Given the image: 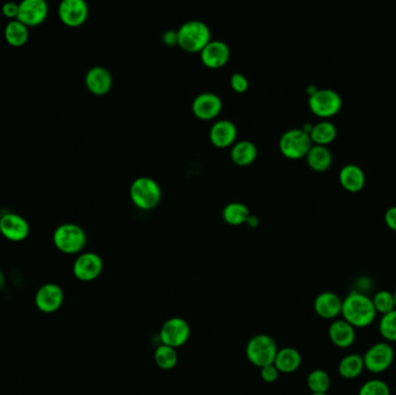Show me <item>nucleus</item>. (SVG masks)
<instances>
[{"label":"nucleus","instance_id":"obj_32","mask_svg":"<svg viewBox=\"0 0 396 395\" xmlns=\"http://www.w3.org/2000/svg\"><path fill=\"white\" fill-rule=\"evenodd\" d=\"M379 332L388 343L396 342V310L381 316Z\"/></svg>","mask_w":396,"mask_h":395},{"label":"nucleus","instance_id":"obj_34","mask_svg":"<svg viewBox=\"0 0 396 395\" xmlns=\"http://www.w3.org/2000/svg\"><path fill=\"white\" fill-rule=\"evenodd\" d=\"M231 86L235 92L244 93L249 87V82L242 73L237 72L232 74Z\"/></svg>","mask_w":396,"mask_h":395},{"label":"nucleus","instance_id":"obj_7","mask_svg":"<svg viewBox=\"0 0 396 395\" xmlns=\"http://www.w3.org/2000/svg\"><path fill=\"white\" fill-rule=\"evenodd\" d=\"M341 95L334 89H317L308 98V106L312 113L322 118L335 116L342 108Z\"/></svg>","mask_w":396,"mask_h":395},{"label":"nucleus","instance_id":"obj_21","mask_svg":"<svg viewBox=\"0 0 396 395\" xmlns=\"http://www.w3.org/2000/svg\"><path fill=\"white\" fill-rule=\"evenodd\" d=\"M339 184L350 193H358L365 186V174L357 165H346L339 175Z\"/></svg>","mask_w":396,"mask_h":395},{"label":"nucleus","instance_id":"obj_18","mask_svg":"<svg viewBox=\"0 0 396 395\" xmlns=\"http://www.w3.org/2000/svg\"><path fill=\"white\" fill-rule=\"evenodd\" d=\"M86 87L94 95H105L113 86V76L106 67H94L89 69L85 77Z\"/></svg>","mask_w":396,"mask_h":395},{"label":"nucleus","instance_id":"obj_20","mask_svg":"<svg viewBox=\"0 0 396 395\" xmlns=\"http://www.w3.org/2000/svg\"><path fill=\"white\" fill-rule=\"evenodd\" d=\"M328 336L337 348H350L356 341V328L346 320H335L329 326Z\"/></svg>","mask_w":396,"mask_h":395},{"label":"nucleus","instance_id":"obj_19","mask_svg":"<svg viewBox=\"0 0 396 395\" xmlns=\"http://www.w3.org/2000/svg\"><path fill=\"white\" fill-rule=\"evenodd\" d=\"M238 129L232 121L219 120L210 129V140L217 148H227L234 144Z\"/></svg>","mask_w":396,"mask_h":395},{"label":"nucleus","instance_id":"obj_9","mask_svg":"<svg viewBox=\"0 0 396 395\" xmlns=\"http://www.w3.org/2000/svg\"><path fill=\"white\" fill-rule=\"evenodd\" d=\"M191 338V326L182 318H171L160 329V340L162 345L171 348H180L187 343Z\"/></svg>","mask_w":396,"mask_h":395},{"label":"nucleus","instance_id":"obj_22","mask_svg":"<svg viewBox=\"0 0 396 395\" xmlns=\"http://www.w3.org/2000/svg\"><path fill=\"white\" fill-rule=\"evenodd\" d=\"M300 352L297 349L286 347L282 350L277 351L276 358H275V367L278 369L279 372L292 373L298 370L301 365Z\"/></svg>","mask_w":396,"mask_h":395},{"label":"nucleus","instance_id":"obj_5","mask_svg":"<svg viewBox=\"0 0 396 395\" xmlns=\"http://www.w3.org/2000/svg\"><path fill=\"white\" fill-rule=\"evenodd\" d=\"M277 345L271 336L259 334L248 341L246 355L249 362L255 367H262L273 364L276 358Z\"/></svg>","mask_w":396,"mask_h":395},{"label":"nucleus","instance_id":"obj_4","mask_svg":"<svg viewBox=\"0 0 396 395\" xmlns=\"http://www.w3.org/2000/svg\"><path fill=\"white\" fill-rule=\"evenodd\" d=\"M55 246L64 254L80 253L87 243L85 231L79 225L65 223L58 226L54 232Z\"/></svg>","mask_w":396,"mask_h":395},{"label":"nucleus","instance_id":"obj_26","mask_svg":"<svg viewBox=\"0 0 396 395\" xmlns=\"http://www.w3.org/2000/svg\"><path fill=\"white\" fill-rule=\"evenodd\" d=\"M365 370L364 360L358 354L348 355L339 364V376L344 379H356Z\"/></svg>","mask_w":396,"mask_h":395},{"label":"nucleus","instance_id":"obj_13","mask_svg":"<svg viewBox=\"0 0 396 395\" xmlns=\"http://www.w3.org/2000/svg\"><path fill=\"white\" fill-rule=\"evenodd\" d=\"M58 14L62 23L78 27L89 18V5L84 0H64L58 7Z\"/></svg>","mask_w":396,"mask_h":395},{"label":"nucleus","instance_id":"obj_33","mask_svg":"<svg viewBox=\"0 0 396 395\" xmlns=\"http://www.w3.org/2000/svg\"><path fill=\"white\" fill-rule=\"evenodd\" d=\"M358 395H390V389L384 380L371 379L363 384Z\"/></svg>","mask_w":396,"mask_h":395},{"label":"nucleus","instance_id":"obj_40","mask_svg":"<svg viewBox=\"0 0 396 395\" xmlns=\"http://www.w3.org/2000/svg\"><path fill=\"white\" fill-rule=\"evenodd\" d=\"M393 296H394V301H395V308H396V289L395 290H394Z\"/></svg>","mask_w":396,"mask_h":395},{"label":"nucleus","instance_id":"obj_41","mask_svg":"<svg viewBox=\"0 0 396 395\" xmlns=\"http://www.w3.org/2000/svg\"><path fill=\"white\" fill-rule=\"evenodd\" d=\"M311 395H329V394H327V393H319V394H314V393H312Z\"/></svg>","mask_w":396,"mask_h":395},{"label":"nucleus","instance_id":"obj_37","mask_svg":"<svg viewBox=\"0 0 396 395\" xmlns=\"http://www.w3.org/2000/svg\"><path fill=\"white\" fill-rule=\"evenodd\" d=\"M385 223L392 231L396 232V206H390V209L385 212Z\"/></svg>","mask_w":396,"mask_h":395},{"label":"nucleus","instance_id":"obj_30","mask_svg":"<svg viewBox=\"0 0 396 395\" xmlns=\"http://www.w3.org/2000/svg\"><path fill=\"white\" fill-rule=\"evenodd\" d=\"M330 377L326 371L317 370L312 371L307 377V386L308 389H311V392L314 394H319V393H327L328 389H330Z\"/></svg>","mask_w":396,"mask_h":395},{"label":"nucleus","instance_id":"obj_10","mask_svg":"<svg viewBox=\"0 0 396 395\" xmlns=\"http://www.w3.org/2000/svg\"><path fill=\"white\" fill-rule=\"evenodd\" d=\"M103 261L96 253L80 254L73 265V275L81 282H92L101 275Z\"/></svg>","mask_w":396,"mask_h":395},{"label":"nucleus","instance_id":"obj_28","mask_svg":"<svg viewBox=\"0 0 396 395\" xmlns=\"http://www.w3.org/2000/svg\"><path fill=\"white\" fill-rule=\"evenodd\" d=\"M251 216V212L244 203L232 202L228 203L227 206L222 210V218L230 225H242L247 223L248 218Z\"/></svg>","mask_w":396,"mask_h":395},{"label":"nucleus","instance_id":"obj_31","mask_svg":"<svg viewBox=\"0 0 396 395\" xmlns=\"http://www.w3.org/2000/svg\"><path fill=\"white\" fill-rule=\"evenodd\" d=\"M372 301H373V306L375 311H377V313H380L381 316H385V314L390 313L392 311L396 310L393 292H390V291H379V292L374 294Z\"/></svg>","mask_w":396,"mask_h":395},{"label":"nucleus","instance_id":"obj_29","mask_svg":"<svg viewBox=\"0 0 396 395\" xmlns=\"http://www.w3.org/2000/svg\"><path fill=\"white\" fill-rule=\"evenodd\" d=\"M154 360L162 370H171L178 364V352L176 349L171 348L169 345H159L154 352Z\"/></svg>","mask_w":396,"mask_h":395},{"label":"nucleus","instance_id":"obj_15","mask_svg":"<svg viewBox=\"0 0 396 395\" xmlns=\"http://www.w3.org/2000/svg\"><path fill=\"white\" fill-rule=\"evenodd\" d=\"M231 57V50L227 43L219 40L211 41L200 51V60L210 69H220L227 64Z\"/></svg>","mask_w":396,"mask_h":395},{"label":"nucleus","instance_id":"obj_36","mask_svg":"<svg viewBox=\"0 0 396 395\" xmlns=\"http://www.w3.org/2000/svg\"><path fill=\"white\" fill-rule=\"evenodd\" d=\"M4 16L10 19H18V14H19V4L9 1V3L4 4L3 6Z\"/></svg>","mask_w":396,"mask_h":395},{"label":"nucleus","instance_id":"obj_14","mask_svg":"<svg viewBox=\"0 0 396 395\" xmlns=\"http://www.w3.org/2000/svg\"><path fill=\"white\" fill-rule=\"evenodd\" d=\"M49 6L45 0H23L19 4L18 20L27 26H38L48 16Z\"/></svg>","mask_w":396,"mask_h":395},{"label":"nucleus","instance_id":"obj_38","mask_svg":"<svg viewBox=\"0 0 396 395\" xmlns=\"http://www.w3.org/2000/svg\"><path fill=\"white\" fill-rule=\"evenodd\" d=\"M162 41L167 45H178V30H166L162 35Z\"/></svg>","mask_w":396,"mask_h":395},{"label":"nucleus","instance_id":"obj_24","mask_svg":"<svg viewBox=\"0 0 396 395\" xmlns=\"http://www.w3.org/2000/svg\"><path fill=\"white\" fill-rule=\"evenodd\" d=\"M257 148L251 140H240L233 144L231 159L239 166H248L256 159Z\"/></svg>","mask_w":396,"mask_h":395},{"label":"nucleus","instance_id":"obj_2","mask_svg":"<svg viewBox=\"0 0 396 395\" xmlns=\"http://www.w3.org/2000/svg\"><path fill=\"white\" fill-rule=\"evenodd\" d=\"M210 41L209 26L200 20H189L178 29V45L188 52L203 50Z\"/></svg>","mask_w":396,"mask_h":395},{"label":"nucleus","instance_id":"obj_23","mask_svg":"<svg viewBox=\"0 0 396 395\" xmlns=\"http://www.w3.org/2000/svg\"><path fill=\"white\" fill-rule=\"evenodd\" d=\"M305 158L307 160L308 166L315 172L327 171L333 164V155L327 146H312Z\"/></svg>","mask_w":396,"mask_h":395},{"label":"nucleus","instance_id":"obj_1","mask_svg":"<svg viewBox=\"0 0 396 395\" xmlns=\"http://www.w3.org/2000/svg\"><path fill=\"white\" fill-rule=\"evenodd\" d=\"M341 314L352 327L365 328L374 323L378 313L371 298L358 291H351L343 299Z\"/></svg>","mask_w":396,"mask_h":395},{"label":"nucleus","instance_id":"obj_16","mask_svg":"<svg viewBox=\"0 0 396 395\" xmlns=\"http://www.w3.org/2000/svg\"><path fill=\"white\" fill-rule=\"evenodd\" d=\"M222 101L213 92H203L193 99V111L200 120H213L222 111Z\"/></svg>","mask_w":396,"mask_h":395},{"label":"nucleus","instance_id":"obj_11","mask_svg":"<svg viewBox=\"0 0 396 395\" xmlns=\"http://www.w3.org/2000/svg\"><path fill=\"white\" fill-rule=\"evenodd\" d=\"M64 303L63 289L55 283H47L38 289L35 296V305L42 313L57 312Z\"/></svg>","mask_w":396,"mask_h":395},{"label":"nucleus","instance_id":"obj_3","mask_svg":"<svg viewBox=\"0 0 396 395\" xmlns=\"http://www.w3.org/2000/svg\"><path fill=\"white\" fill-rule=\"evenodd\" d=\"M162 188L152 177H137L131 184L130 197L140 209H154L162 201Z\"/></svg>","mask_w":396,"mask_h":395},{"label":"nucleus","instance_id":"obj_8","mask_svg":"<svg viewBox=\"0 0 396 395\" xmlns=\"http://www.w3.org/2000/svg\"><path fill=\"white\" fill-rule=\"evenodd\" d=\"M394 349L388 342H379L372 345L363 356L365 369L371 373H383L393 364Z\"/></svg>","mask_w":396,"mask_h":395},{"label":"nucleus","instance_id":"obj_6","mask_svg":"<svg viewBox=\"0 0 396 395\" xmlns=\"http://www.w3.org/2000/svg\"><path fill=\"white\" fill-rule=\"evenodd\" d=\"M313 146L311 137L302 129H290L279 140V150L286 158L298 160L305 158Z\"/></svg>","mask_w":396,"mask_h":395},{"label":"nucleus","instance_id":"obj_35","mask_svg":"<svg viewBox=\"0 0 396 395\" xmlns=\"http://www.w3.org/2000/svg\"><path fill=\"white\" fill-rule=\"evenodd\" d=\"M279 371L275 364H270L266 367L261 369V378L266 382V383H275L279 377Z\"/></svg>","mask_w":396,"mask_h":395},{"label":"nucleus","instance_id":"obj_25","mask_svg":"<svg viewBox=\"0 0 396 395\" xmlns=\"http://www.w3.org/2000/svg\"><path fill=\"white\" fill-rule=\"evenodd\" d=\"M336 136V127L329 121H321L319 123L314 124L310 133L312 143L315 145L327 146L333 143Z\"/></svg>","mask_w":396,"mask_h":395},{"label":"nucleus","instance_id":"obj_17","mask_svg":"<svg viewBox=\"0 0 396 395\" xmlns=\"http://www.w3.org/2000/svg\"><path fill=\"white\" fill-rule=\"evenodd\" d=\"M343 301L339 294L326 291L319 294L314 301V311L317 316L326 320L336 319L342 313Z\"/></svg>","mask_w":396,"mask_h":395},{"label":"nucleus","instance_id":"obj_12","mask_svg":"<svg viewBox=\"0 0 396 395\" xmlns=\"http://www.w3.org/2000/svg\"><path fill=\"white\" fill-rule=\"evenodd\" d=\"M30 228L28 221L21 216L7 212L0 217V233L11 241H23L28 237Z\"/></svg>","mask_w":396,"mask_h":395},{"label":"nucleus","instance_id":"obj_27","mask_svg":"<svg viewBox=\"0 0 396 395\" xmlns=\"http://www.w3.org/2000/svg\"><path fill=\"white\" fill-rule=\"evenodd\" d=\"M5 40L12 47H23L28 41L29 30L27 26L20 23L19 20H11L5 27Z\"/></svg>","mask_w":396,"mask_h":395},{"label":"nucleus","instance_id":"obj_39","mask_svg":"<svg viewBox=\"0 0 396 395\" xmlns=\"http://www.w3.org/2000/svg\"><path fill=\"white\" fill-rule=\"evenodd\" d=\"M257 223H259V219L256 217H253V216H249V218H248L247 224L251 228H255L256 226Z\"/></svg>","mask_w":396,"mask_h":395}]
</instances>
